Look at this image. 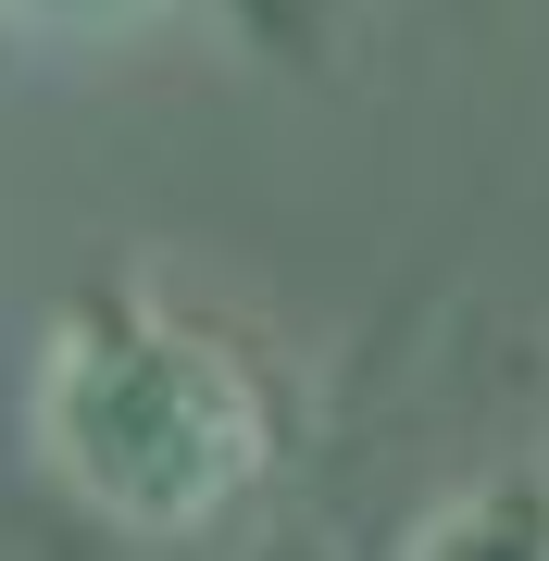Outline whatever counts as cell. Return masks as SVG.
Here are the masks:
<instances>
[{"label": "cell", "mask_w": 549, "mask_h": 561, "mask_svg": "<svg viewBox=\"0 0 549 561\" xmlns=\"http://www.w3.org/2000/svg\"><path fill=\"white\" fill-rule=\"evenodd\" d=\"M25 437L62 474V500L101 512L113 537H213L275 486L287 387L225 312L150 275H101L38 324Z\"/></svg>", "instance_id": "obj_1"}, {"label": "cell", "mask_w": 549, "mask_h": 561, "mask_svg": "<svg viewBox=\"0 0 549 561\" xmlns=\"http://www.w3.org/2000/svg\"><path fill=\"white\" fill-rule=\"evenodd\" d=\"M400 561H549V461H488L412 512Z\"/></svg>", "instance_id": "obj_2"}, {"label": "cell", "mask_w": 549, "mask_h": 561, "mask_svg": "<svg viewBox=\"0 0 549 561\" xmlns=\"http://www.w3.org/2000/svg\"><path fill=\"white\" fill-rule=\"evenodd\" d=\"M163 13H187V0H0V62L13 50H62V38H138Z\"/></svg>", "instance_id": "obj_3"}]
</instances>
